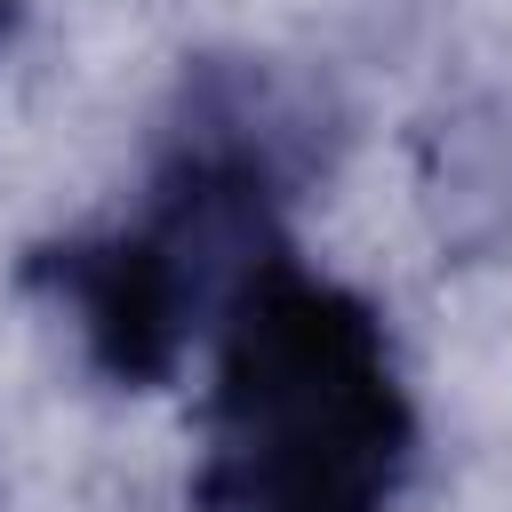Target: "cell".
<instances>
[{
    "label": "cell",
    "instance_id": "cell-1",
    "mask_svg": "<svg viewBox=\"0 0 512 512\" xmlns=\"http://www.w3.org/2000/svg\"><path fill=\"white\" fill-rule=\"evenodd\" d=\"M416 440L384 312L272 248L216 320L192 512H392Z\"/></svg>",
    "mask_w": 512,
    "mask_h": 512
},
{
    "label": "cell",
    "instance_id": "cell-5",
    "mask_svg": "<svg viewBox=\"0 0 512 512\" xmlns=\"http://www.w3.org/2000/svg\"><path fill=\"white\" fill-rule=\"evenodd\" d=\"M16 32H24V0H0V48H8Z\"/></svg>",
    "mask_w": 512,
    "mask_h": 512
},
{
    "label": "cell",
    "instance_id": "cell-2",
    "mask_svg": "<svg viewBox=\"0 0 512 512\" xmlns=\"http://www.w3.org/2000/svg\"><path fill=\"white\" fill-rule=\"evenodd\" d=\"M280 208L288 200H272L264 184H248L232 168L152 152L136 224L40 240V248H24L16 280L80 328V352L104 384L160 392V384H176L192 336L224 320L240 280L272 248H288Z\"/></svg>",
    "mask_w": 512,
    "mask_h": 512
},
{
    "label": "cell",
    "instance_id": "cell-3",
    "mask_svg": "<svg viewBox=\"0 0 512 512\" xmlns=\"http://www.w3.org/2000/svg\"><path fill=\"white\" fill-rule=\"evenodd\" d=\"M336 144H344V112H336L328 80H312L280 56H192L168 96V120H160V152L232 168V176L264 184L272 200L312 192L328 176Z\"/></svg>",
    "mask_w": 512,
    "mask_h": 512
},
{
    "label": "cell",
    "instance_id": "cell-4",
    "mask_svg": "<svg viewBox=\"0 0 512 512\" xmlns=\"http://www.w3.org/2000/svg\"><path fill=\"white\" fill-rule=\"evenodd\" d=\"M416 200L456 264L512 256V96H456L416 128Z\"/></svg>",
    "mask_w": 512,
    "mask_h": 512
}]
</instances>
